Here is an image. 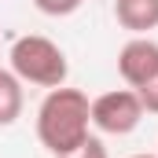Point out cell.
<instances>
[{
  "label": "cell",
  "mask_w": 158,
  "mask_h": 158,
  "mask_svg": "<svg viewBox=\"0 0 158 158\" xmlns=\"http://www.w3.org/2000/svg\"><path fill=\"white\" fill-rule=\"evenodd\" d=\"M92 103L81 88H48L44 103L37 110V140L48 147V155H70L74 147H81L92 132Z\"/></svg>",
  "instance_id": "obj_1"
},
{
  "label": "cell",
  "mask_w": 158,
  "mask_h": 158,
  "mask_svg": "<svg viewBox=\"0 0 158 158\" xmlns=\"http://www.w3.org/2000/svg\"><path fill=\"white\" fill-rule=\"evenodd\" d=\"M114 19L121 30L147 37L151 30H158V0H114Z\"/></svg>",
  "instance_id": "obj_5"
},
{
  "label": "cell",
  "mask_w": 158,
  "mask_h": 158,
  "mask_svg": "<svg viewBox=\"0 0 158 158\" xmlns=\"http://www.w3.org/2000/svg\"><path fill=\"white\" fill-rule=\"evenodd\" d=\"M22 107H26L22 81L15 77L11 70H0V129L4 125H15V121L22 118Z\"/></svg>",
  "instance_id": "obj_6"
},
{
  "label": "cell",
  "mask_w": 158,
  "mask_h": 158,
  "mask_svg": "<svg viewBox=\"0 0 158 158\" xmlns=\"http://www.w3.org/2000/svg\"><path fill=\"white\" fill-rule=\"evenodd\" d=\"M143 121V103L132 88H114L92 99V125L107 136H129Z\"/></svg>",
  "instance_id": "obj_3"
},
{
  "label": "cell",
  "mask_w": 158,
  "mask_h": 158,
  "mask_svg": "<svg viewBox=\"0 0 158 158\" xmlns=\"http://www.w3.org/2000/svg\"><path fill=\"white\" fill-rule=\"evenodd\" d=\"M136 96H140V103H143V114H158V74L151 81H143L140 88H132Z\"/></svg>",
  "instance_id": "obj_8"
},
{
  "label": "cell",
  "mask_w": 158,
  "mask_h": 158,
  "mask_svg": "<svg viewBox=\"0 0 158 158\" xmlns=\"http://www.w3.org/2000/svg\"><path fill=\"white\" fill-rule=\"evenodd\" d=\"M129 158H158V155H129Z\"/></svg>",
  "instance_id": "obj_10"
},
{
  "label": "cell",
  "mask_w": 158,
  "mask_h": 158,
  "mask_svg": "<svg viewBox=\"0 0 158 158\" xmlns=\"http://www.w3.org/2000/svg\"><path fill=\"white\" fill-rule=\"evenodd\" d=\"M37 4V11H44V15H52V19H66V15H74L85 0H33Z\"/></svg>",
  "instance_id": "obj_7"
},
{
  "label": "cell",
  "mask_w": 158,
  "mask_h": 158,
  "mask_svg": "<svg viewBox=\"0 0 158 158\" xmlns=\"http://www.w3.org/2000/svg\"><path fill=\"white\" fill-rule=\"evenodd\" d=\"M118 74L129 88H140L158 74V44L151 37H132L118 52Z\"/></svg>",
  "instance_id": "obj_4"
},
{
  "label": "cell",
  "mask_w": 158,
  "mask_h": 158,
  "mask_svg": "<svg viewBox=\"0 0 158 158\" xmlns=\"http://www.w3.org/2000/svg\"><path fill=\"white\" fill-rule=\"evenodd\" d=\"M59 158H107V147H103L99 136H88L81 147H74L70 155H59Z\"/></svg>",
  "instance_id": "obj_9"
},
{
  "label": "cell",
  "mask_w": 158,
  "mask_h": 158,
  "mask_svg": "<svg viewBox=\"0 0 158 158\" xmlns=\"http://www.w3.org/2000/svg\"><path fill=\"white\" fill-rule=\"evenodd\" d=\"M11 74L26 85H37V88H59L66 85L70 74V63H66V52L55 44V40L40 37V33H26L11 44Z\"/></svg>",
  "instance_id": "obj_2"
}]
</instances>
